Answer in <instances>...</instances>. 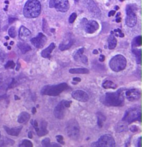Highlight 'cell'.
<instances>
[{"label": "cell", "mask_w": 142, "mask_h": 147, "mask_svg": "<svg viewBox=\"0 0 142 147\" xmlns=\"http://www.w3.org/2000/svg\"><path fill=\"white\" fill-rule=\"evenodd\" d=\"M124 90L121 88L115 93H106L102 102L109 107H122L124 104Z\"/></svg>", "instance_id": "obj_1"}, {"label": "cell", "mask_w": 142, "mask_h": 147, "mask_svg": "<svg viewBox=\"0 0 142 147\" xmlns=\"http://www.w3.org/2000/svg\"><path fill=\"white\" fill-rule=\"evenodd\" d=\"M41 12V4L38 0H28L24 5L23 13L26 18H35Z\"/></svg>", "instance_id": "obj_2"}, {"label": "cell", "mask_w": 142, "mask_h": 147, "mask_svg": "<svg viewBox=\"0 0 142 147\" xmlns=\"http://www.w3.org/2000/svg\"><path fill=\"white\" fill-rule=\"evenodd\" d=\"M67 88L66 83H62L58 85H47L42 88L41 93L49 96H57Z\"/></svg>", "instance_id": "obj_3"}, {"label": "cell", "mask_w": 142, "mask_h": 147, "mask_svg": "<svg viewBox=\"0 0 142 147\" xmlns=\"http://www.w3.org/2000/svg\"><path fill=\"white\" fill-rule=\"evenodd\" d=\"M126 59L121 55H117L113 57L109 61V67L113 71L119 72L123 71L126 66Z\"/></svg>", "instance_id": "obj_4"}, {"label": "cell", "mask_w": 142, "mask_h": 147, "mask_svg": "<svg viewBox=\"0 0 142 147\" xmlns=\"http://www.w3.org/2000/svg\"><path fill=\"white\" fill-rule=\"evenodd\" d=\"M66 131L68 137L73 140H77L80 136V127L76 120H71L67 125Z\"/></svg>", "instance_id": "obj_5"}, {"label": "cell", "mask_w": 142, "mask_h": 147, "mask_svg": "<svg viewBox=\"0 0 142 147\" xmlns=\"http://www.w3.org/2000/svg\"><path fill=\"white\" fill-rule=\"evenodd\" d=\"M135 8H133V5H128L126 7V24L128 27H134L137 24V18L135 13Z\"/></svg>", "instance_id": "obj_6"}, {"label": "cell", "mask_w": 142, "mask_h": 147, "mask_svg": "<svg viewBox=\"0 0 142 147\" xmlns=\"http://www.w3.org/2000/svg\"><path fill=\"white\" fill-rule=\"evenodd\" d=\"M49 7L56 8L58 11L67 12L69 10V4L68 0H50Z\"/></svg>", "instance_id": "obj_7"}, {"label": "cell", "mask_w": 142, "mask_h": 147, "mask_svg": "<svg viewBox=\"0 0 142 147\" xmlns=\"http://www.w3.org/2000/svg\"><path fill=\"white\" fill-rule=\"evenodd\" d=\"M140 112H141L140 109H138V108H131V109H128L125 113L123 121L128 123V124H131V123L135 122L138 119L139 114Z\"/></svg>", "instance_id": "obj_8"}, {"label": "cell", "mask_w": 142, "mask_h": 147, "mask_svg": "<svg viewBox=\"0 0 142 147\" xmlns=\"http://www.w3.org/2000/svg\"><path fill=\"white\" fill-rule=\"evenodd\" d=\"M96 144V146H95L113 147L115 146V141L114 138L109 135H104L99 138Z\"/></svg>", "instance_id": "obj_9"}, {"label": "cell", "mask_w": 142, "mask_h": 147, "mask_svg": "<svg viewBox=\"0 0 142 147\" xmlns=\"http://www.w3.org/2000/svg\"><path fill=\"white\" fill-rule=\"evenodd\" d=\"M47 38L44 34L40 33L38 34V35L37 37H34V38H32L31 40V42L32 44L37 49H41L45 45L46 42H47Z\"/></svg>", "instance_id": "obj_10"}, {"label": "cell", "mask_w": 142, "mask_h": 147, "mask_svg": "<svg viewBox=\"0 0 142 147\" xmlns=\"http://www.w3.org/2000/svg\"><path fill=\"white\" fill-rule=\"evenodd\" d=\"M124 97L130 102H134L141 97V92L138 89L132 88L124 91Z\"/></svg>", "instance_id": "obj_11"}, {"label": "cell", "mask_w": 142, "mask_h": 147, "mask_svg": "<svg viewBox=\"0 0 142 147\" xmlns=\"http://www.w3.org/2000/svg\"><path fill=\"white\" fill-rule=\"evenodd\" d=\"M71 96L74 100L79 101V102H85L89 100V95L86 92L81 90H74L71 94Z\"/></svg>", "instance_id": "obj_12"}, {"label": "cell", "mask_w": 142, "mask_h": 147, "mask_svg": "<svg viewBox=\"0 0 142 147\" xmlns=\"http://www.w3.org/2000/svg\"><path fill=\"white\" fill-rule=\"evenodd\" d=\"M65 107L63 104V102L61 101L60 103L55 107L54 109V115L57 119H62L65 117Z\"/></svg>", "instance_id": "obj_13"}, {"label": "cell", "mask_w": 142, "mask_h": 147, "mask_svg": "<svg viewBox=\"0 0 142 147\" xmlns=\"http://www.w3.org/2000/svg\"><path fill=\"white\" fill-rule=\"evenodd\" d=\"M85 31L88 33L92 34L96 31L99 29V24L96 21H90L88 22L85 24Z\"/></svg>", "instance_id": "obj_14"}, {"label": "cell", "mask_w": 142, "mask_h": 147, "mask_svg": "<svg viewBox=\"0 0 142 147\" xmlns=\"http://www.w3.org/2000/svg\"><path fill=\"white\" fill-rule=\"evenodd\" d=\"M83 52H84V49L83 48H82V49H79V50L75 53L73 57H74L75 60L77 61H80V62H83V64H88V57H87L86 56L84 55Z\"/></svg>", "instance_id": "obj_15"}, {"label": "cell", "mask_w": 142, "mask_h": 147, "mask_svg": "<svg viewBox=\"0 0 142 147\" xmlns=\"http://www.w3.org/2000/svg\"><path fill=\"white\" fill-rule=\"evenodd\" d=\"M31 32L28 28L23 26L20 27V31H19V36H20V38L21 40H26L31 37Z\"/></svg>", "instance_id": "obj_16"}, {"label": "cell", "mask_w": 142, "mask_h": 147, "mask_svg": "<svg viewBox=\"0 0 142 147\" xmlns=\"http://www.w3.org/2000/svg\"><path fill=\"white\" fill-rule=\"evenodd\" d=\"M4 129L5 131H6V133H8V135L12 136H18L20 133L21 132L22 126H18V127L12 128V129H10V128L7 127V126H4Z\"/></svg>", "instance_id": "obj_17"}, {"label": "cell", "mask_w": 142, "mask_h": 147, "mask_svg": "<svg viewBox=\"0 0 142 147\" xmlns=\"http://www.w3.org/2000/svg\"><path fill=\"white\" fill-rule=\"evenodd\" d=\"M56 47L54 43H51L50 45L48 47L47 49H45L41 53V55L42 56V57L44 58H50L51 57V52L54 51V49Z\"/></svg>", "instance_id": "obj_18"}, {"label": "cell", "mask_w": 142, "mask_h": 147, "mask_svg": "<svg viewBox=\"0 0 142 147\" xmlns=\"http://www.w3.org/2000/svg\"><path fill=\"white\" fill-rule=\"evenodd\" d=\"M114 129L117 132H125V131H128V125L126 122L122 121V122H119L117 125L114 127Z\"/></svg>", "instance_id": "obj_19"}, {"label": "cell", "mask_w": 142, "mask_h": 147, "mask_svg": "<svg viewBox=\"0 0 142 147\" xmlns=\"http://www.w3.org/2000/svg\"><path fill=\"white\" fill-rule=\"evenodd\" d=\"M35 129L38 136H44L48 133V131L47 130V123L46 122L42 123V125H41L40 129L37 127H35Z\"/></svg>", "instance_id": "obj_20"}, {"label": "cell", "mask_w": 142, "mask_h": 147, "mask_svg": "<svg viewBox=\"0 0 142 147\" xmlns=\"http://www.w3.org/2000/svg\"><path fill=\"white\" fill-rule=\"evenodd\" d=\"M69 73L71 74H88L90 71L85 68H77L70 69Z\"/></svg>", "instance_id": "obj_21"}, {"label": "cell", "mask_w": 142, "mask_h": 147, "mask_svg": "<svg viewBox=\"0 0 142 147\" xmlns=\"http://www.w3.org/2000/svg\"><path fill=\"white\" fill-rule=\"evenodd\" d=\"M30 118V115L27 112H22V113L20 114L18 116V121L19 123L22 124V123L26 122Z\"/></svg>", "instance_id": "obj_22"}, {"label": "cell", "mask_w": 142, "mask_h": 147, "mask_svg": "<svg viewBox=\"0 0 142 147\" xmlns=\"http://www.w3.org/2000/svg\"><path fill=\"white\" fill-rule=\"evenodd\" d=\"M18 47L23 54H24L28 52V51L31 50V47L29 44L23 43V42H19L18 44Z\"/></svg>", "instance_id": "obj_23"}, {"label": "cell", "mask_w": 142, "mask_h": 147, "mask_svg": "<svg viewBox=\"0 0 142 147\" xmlns=\"http://www.w3.org/2000/svg\"><path fill=\"white\" fill-rule=\"evenodd\" d=\"M117 39L114 37V36L111 35L108 38V48H109V49H111V50H112V49H114V48L117 47Z\"/></svg>", "instance_id": "obj_24"}, {"label": "cell", "mask_w": 142, "mask_h": 147, "mask_svg": "<svg viewBox=\"0 0 142 147\" xmlns=\"http://www.w3.org/2000/svg\"><path fill=\"white\" fill-rule=\"evenodd\" d=\"M117 85L112 82L109 81V80H106L103 83V87L105 89H108V88H112V89H115L117 88Z\"/></svg>", "instance_id": "obj_25"}, {"label": "cell", "mask_w": 142, "mask_h": 147, "mask_svg": "<svg viewBox=\"0 0 142 147\" xmlns=\"http://www.w3.org/2000/svg\"><path fill=\"white\" fill-rule=\"evenodd\" d=\"M73 43V41L70 40L67 44H63V43L60 44L59 46V49L60 51H63L68 50V49H70L71 46H72Z\"/></svg>", "instance_id": "obj_26"}, {"label": "cell", "mask_w": 142, "mask_h": 147, "mask_svg": "<svg viewBox=\"0 0 142 147\" xmlns=\"http://www.w3.org/2000/svg\"><path fill=\"white\" fill-rule=\"evenodd\" d=\"M89 9L90 10V11L92 12L93 14H96V15H100V11H99V9L96 6V4L93 1H91L90 4H89Z\"/></svg>", "instance_id": "obj_27"}, {"label": "cell", "mask_w": 142, "mask_h": 147, "mask_svg": "<svg viewBox=\"0 0 142 147\" xmlns=\"http://www.w3.org/2000/svg\"><path fill=\"white\" fill-rule=\"evenodd\" d=\"M133 53L136 55L137 62V64H141V49H133Z\"/></svg>", "instance_id": "obj_28"}, {"label": "cell", "mask_w": 142, "mask_h": 147, "mask_svg": "<svg viewBox=\"0 0 142 147\" xmlns=\"http://www.w3.org/2000/svg\"><path fill=\"white\" fill-rule=\"evenodd\" d=\"M141 36H138V37H135V40H133L132 45L133 47H140L141 45Z\"/></svg>", "instance_id": "obj_29"}, {"label": "cell", "mask_w": 142, "mask_h": 147, "mask_svg": "<svg viewBox=\"0 0 142 147\" xmlns=\"http://www.w3.org/2000/svg\"><path fill=\"white\" fill-rule=\"evenodd\" d=\"M97 115H98V125L100 127H102L103 121L105 120V117L102 113H99L97 114Z\"/></svg>", "instance_id": "obj_30"}, {"label": "cell", "mask_w": 142, "mask_h": 147, "mask_svg": "<svg viewBox=\"0 0 142 147\" xmlns=\"http://www.w3.org/2000/svg\"><path fill=\"white\" fill-rule=\"evenodd\" d=\"M20 146H26V147H32L33 146V144L31 143V142L29 140H25L22 142L21 144L20 145Z\"/></svg>", "instance_id": "obj_31"}, {"label": "cell", "mask_w": 142, "mask_h": 147, "mask_svg": "<svg viewBox=\"0 0 142 147\" xmlns=\"http://www.w3.org/2000/svg\"><path fill=\"white\" fill-rule=\"evenodd\" d=\"M8 35H10V37L14 38L16 36V31H15V27H11L8 30Z\"/></svg>", "instance_id": "obj_32"}, {"label": "cell", "mask_w": 142, "mask_h": 147, "mask_svg": "<svg viewBox=\"0 0 142 147\" xmlns=\"http://www.w3.org/2000/svg\"><path fill=\"white\" fill-rule=\"evenodd\" d=\"M15 66V64L14 61H8L6 64L5 65V68H11V69H13Z\"/></svg>", "instance_id": "obj_33"}, {"label": "cell", "mask_w": 142, "mask_h": 147, "mask_svg": "<svg viewBox=\"0 0 142 147\" xmlns=\"http://www.w3.org/2000/svg\"><path fill=\"white\" fill-rule=\"evenodd\" d=\"M50 139L49 138H45L42 141V144L43 146H50Z\"/></svg>", "instance_id": "obj_34"}, {"label": "cell", "mask_w": 142, "mask_h": 147, "mask_svg": "<svg viewBox=\"0 0 142 147\" xmlns=\"http://www.w3.org/2000/svg\"><path fill=\"white\" fill-rule=\"evenodd\" d=\"M77 18V15L76 13H73L72 14H71V15H70L69 17V22L70 24H72L73 23V22L76 20V19Z\"/></svg>", "instance_id": "obj_35"}, {"label": "cell", "mask_w": 142, "mask_h": 147, "mask_svg": "<svg viewBox=\"0 0 142 147\" xmlns=\"http://www.w3.org/2000/svg\"><path fill=\"white\" fill-rule=\"evenodd\" d=\"M6 58V54H5L4 51L0 49V61H3Z\"/></svg>", "instance_id": "obj_36"}, {"label": "cell", "mask_w": 142, "mask_h": 147, "mask_svg": "<svg viewBox=\"0 0 142 147\" xmlns=\"http://www.w3.org/2000/svg\"><path fill=\"white\" fill-rule=\"evenodd\" d=\"M56 140L59 143H60L61 144H65V142L63 141L64 139H63V137L62 136H56Z\"/></svg>", "instance_id": "obj_37"}, {"label": "cell", "mask_w": 142, "mask_h": 147, "mask_svg": "<svg viewBox=\"0 0 142 147\" xmlns=\"http://www.w3.org/2000/svg\"><path fill=\"white\" fill-rule=\"evenodd\" d=\"M114 32H117L116 35L120 36V37H124V34L121 32V30H120V29H116V30H114Z\"/></svg>", "instance_id": "obj_38"}, {"label": "cell", "mask_w": 142, "mask_h": 147, "mask_svg": "<svg viewBox=\"0 0 142 147\" xmlns=\"http://www.w3.org/2000/svg\"><path fill=\"white\" fill-rule=\"evenodd\" d=\"M130 131H132V132H137V131H139V128L137 126L133 125L130 126Z\"/></svg>", "instance_id": "obj_39"}, {"label": "cell", "mask_w": 142, "mask_h": 147, "mask_svg": "<svg viewBox=\"0 0 142 147\" xmlns=\"http://www.w3.org/2000/svg\"><path fill=\"white\" fill-rule=\"evenodd\" d=\"M104 60H105V56L101 55L100 56V57H99V61H100L101 62H103Z\"/></svg>", "instance_id": "obj_40"}, {"label": "cell", "mask_w": 142, "mask_h": 147, "mask_svg": "<svg viewBox=\"0 0 142 147\" xmlns=\"http://www.w3.org/2000/svg\"><path fill=\"white\" fill-rule=\"evenodd\" d=\"M114 14H115V11H111L109 12L108 16L109 17L113 16V15H114Z\"/></svg>", "instance_id": "obj_41"}, {"label": "cell", "mask_w": 142, "mask_h": 147, "mask_svg": "<svg viewBox=\"0 0 142 147\" xmlns=\"http://www.w3.org/2000/svg\"><path fill=\"white\" fill-rule=\"evenodd\" d=\"M15 20H17L16 18H9V20H8V22H9V24H12L13 22H15Z\"/></svg>", "instance_id": "obj_42"}, {"label": "cell", "mask_w": 142, "mask_h": 147, "mask_svg": "<svg viewBox=\"0 0 142 147\" xmlns=\"http://www.w3.org/2000/svg\"><path fill=\"white\" fill-rule=\"evenodd\" d=\"M32 124H33V126L34 127H37V126H38V124H37V121H32Z\"/></svg>", "instance_id": "obj_43"}, {"label": "cell", "mask_w": 142, "mask_h": 147, "mask_svg": "<svg viewBox=\"0 0 142 147\" xmlns=\"http://www.w3.org/2000/svg\"><path fill=\"white\" fill-rule=\"evenodd\" d=\"M73 80V81L78 82H79L81 81V79H80V78H74Z\"/></svg>", "instance_id": "obj_44"}, {"label": "cell", "mask_w": 142, "mask_h": 147, "mask_svg": "<svg viewBox=\"0 0 142 147\" xmlns=\"http://www.w3.org/2000/svg\"><path fill=\"white\" fill-rule=\"evenodd\" d=\"M138 119L139 122H141V113L140 112L139 114V117H138Z\"/></svg>", "instance_id": "obj_45"}, {"label": "cell", "mask_w": 142, "mask_h": 147, "mask_svg": "<svg viewBox=\"0 0 142 147\" xmlns=\"http://www.w3.org/2000/svg\"><path fill=\"white\" fill-rule=\"evenodd\" d=\"M138 146H141V138H139V144H138Z\"/></svg>", "instance_id": "obj_46"}, {"label": "cell", "mask_w": 142, "mask_h": 147, "mask_svg": "<svg viewBox=\"0 0 142 147\" xmlns=\"http://www.w3.org/2000/svg\"><path fill=\"white\" fill-rule=\"evenodd\" d=\"M29 138L30 139H31V138H33V135H32V133L31 132L29 133Z\"/></svg>", "instance_id": "obj_47"}, {"label": "cell", "mask_w": 142, "mask_h": 147, "mask_svg": "<svg viewBox=\"0 0 142 147\" xmlns=\"http://www.w3.org/2000/svg\"><path fill=\"white\" fill-rule=\"evenodd\" d=\"M32 112H33V114H35V113H36V109H35V107H33V110H32Z\"/></svg>", "instance_id": "obj_48"}, {"label": "cell", "mask_w": 142, "mask_h": 147, "mask_svg": "<svg viewBox=\"0 0 142 147\" xmlns=\"http://www.w3.org/2000/svg\"><path fill=\"white\" fill-rule=\"evenodd\" d=\"M121 18H119V17H118V18H117V20H116V22H117V23H119V22H121Z\"/></svg>", "instance_id": "obj_49"}, {"label": "cell", "mask_w": 142, "mask_h": 147, "mask_svg": "<svg viewBox=\"0 0 142 147\" xmlns=\"http://www.w3.org/2000/svg\"><path fill=\"white\" fill-rule=\"evenodd\" d=\"M98 51H97V50H94V51H93V53L94 54H98Z\"/></svg>", "instance_id": "obj_50"}, {"label": "cell", "mask_w": 142, "mask_h": 147, "mask_svg": "<svg viewBox=\"0 0 142 147\" xmlns=\"http://www.w3.org/2000/svg\"><path fill=\"white\" fill-rule=\"evenodd\" d=\"M15 100H19V99H20V98H19V97H18V96H17V95H15Z\"/></svg>", "instance_id": "obj_51"}, {"label": "cell", "mask_w": 142, "mask_h": 147, "mask_svg": "<svg viewBox=\"0 0 142 147\" xmlns=\"http://www.w3.org/2000/svg\"><path fill=\"white\" fill-rule=\"evenodd\" d=\"M121 15V13H117V18H118V17H119V15Z\"/></svg>", "instance_id": "obj_52"}, {"label": "cell", "mask_w": 142, "mask_h": 147, "mask_svg": "<svg viewBox=\"0 0 142 147\" xmlns=\"http://www.w3.org/2000/svg\"><path fill=\"white\" fill-rule=\"evenodd\" d=\"M119 6H115V9H116V10H119Z\"/></svg>", "instance_id": "obj_53"}, {"label": "cell", "mask_w": 142, "mask_h": 147, "mask_svg": "<svg viewBox=\"0 0 142 147\" xmlns=\"http://www.w3.org/2000/svg\"><path fill=\"white\" fill-rule=\"evenodd\" d=\"M8 50H11V47H8Z\"/></svg>", "instance_id": "obj_54"}, {"label": "cell", "mask_w": 142, "mask_h": 147, "mask_svg": "<svg viewBox=\"0 0 142 147\" xmlns=\"http://www.w3.org/2000/svg\"><path fill=\"white\" fill-rule=\"evenodd\" d=\"M10 44H11V45H13V42H11V43H10Z\"/></svg>", "instance_id": "obj_55"}, {"label": "cell", "mask_w": 142, "mask_h": 147, "mask_svg": "<svg viewBox=\"0 0 142 147\" xmlns=\"http://www.w3.org/2000/svg\"><path fill=\"white\" fill-rule=\"evenodd\" d=\"M5 3H6V4H8V3H9V2H8V1H5Z\"/></svg>", "instance_id": "obj_56"}, {"label": "cell", "mask_w": 142, "mask_h": 147, "mask_svg": "<svg viewBox=\"0 0 142 147\" xmlns=\"http://www.w3.org/2000/svg\"><path fill=\"white\" fill-rule=\"evenodd\" d=\"M6 40H8V39H9V37H6Z\"/></svg>", "instance_id": "obj_57"}, {"label": "cell", "mask_w": 142, "mask_h": 147, "mask_svg": "<svg viewBox=\"0 0 142 147\" xmlns=\"http://www.w3.org/2000/svg\"><path fill=\"white\" fill-rule=\"evenodd\" d=\"M119 1H124V0H119Z\"/></svg>", "instance_id": "obj_58"}, {"label": "cell", "mask_w": 142, "mask_h": 147, "mask_svg": "<svg viewBox=\"0 0 142 147\" xmlns=\"http://www.w3.org/2000/svg\"><path fill=\"white\" fill-rule=\"evenodd\" d=\"M75 1H79V0H75Z\"/></svg>", "instance_id": "obj_59"}, {"label": "cell", "mask_w": 142, "mask_h": 147, "mask_svg": "<svg viewBox=\"0 0 142 147\" xmlns=\"http://www.w3.org/2000/svg\"><path fill=\"white\" fill-rule=\"evenodd\" d=\"M0 138H1V133H0Z\"/></svg>", "instance_id": "obj_60"}]
</instances>
